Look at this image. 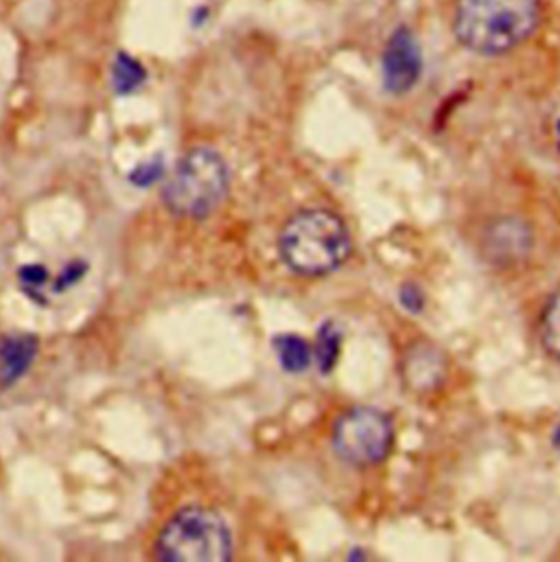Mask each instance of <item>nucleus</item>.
I'll return each mask as SVG.
<instances>
[{"label":"nucleus","instance_id":"20e7f679","mask_svg":"<svg viewBox=\"0 0 560 562\" xmlns=\"http://www.w3.org/2000/svg\"><path fill=\"white\" fill-rule=\"evenodd\" d=\"M233 557L226 521L200 506L180 510L156 541V559L165 562H224Z\"/></svg>","mask_w":560,"mask_h":562},{"label":"nucleus","instance_id":"9d476101","mask_svg":"<svg viewBox=\"0 0 560 562\" xmlns=\"http://www.w3.org/2000/svg\"><path fill=\"white\" fill-rule=\"evenodd\" d=\"M145 81V68L127 53H119L112 64V86L119 94H132Z\"/></svg>","mask_w":560,"mask_h":562},{"label":"nucleus","instance_id":"9b49d317","mask_svg":"<svg viewBox=\"0 0 560 562\" xmlns=\"http://www.w3.org/2000/svg\"><path fill=\"white\" fill-rule=\"evenodd\" d=\"M339 348H341V333L333 322H326L320 328L317 344H315V350H313V357H315L322 372H328L337 363Z\"/></svg>","mask_w":560,"mask_h":562},{"label":"nucleus","instance_id":"0eeeda50","mask_svg":"<svg viewBox=\"0 0 560 562\" xmlns=\"http://www.w3.org/2000/svg\"><path fill=\"white\" fill-rule=\"evenodd\" d=\"M37 341L31 335H7L0 341V387L13 385L35 359Z\"/></svg>","mask_w":560,"mask_h":562},{"label":"nucleus","instance_id":"423d86ee","mask_svg":"<svg viewBox=\"0 0 560 562\" xmlns=\"http://www.w3.org/2000/svg\"><path fill=\"white\" fill-rule=\"evenodd\" d=\"M423 72V57L416 37L410 29L401 26L388 40L383 50V86L392 94L412 90Z\"/></svg>","mask_w":560,"mask_h":562},{"label":"nucleus","instance_id":"6e6552de","mask_svg":"<svg viewBox=\"0 0 560 562\" xmlns=\"http://www.w3.org/2000/svg\"><path fill=\"white\" fill-rule=\"evenodd\" d=\"M443 357L429 348V346H421L414 348V352H410L407 363H405V379L412 387H434L440 376H443Z\"/></svg>","mask_w":560,"mask_h":562},{"label":"nucleus","instance_id":"f257e3e1","mask_svg":"<svg viewBox=\"0 0 560 562\" xmlns=\"http://www.w3.org/2000/svg\"><path fill=\"white\" fill-rule=\"evenodd\" d=\"M539 18V0H458L453 29L469 50L502 55L526 42Z\"/></svg>","mask_w":560,"mask_h":562},{"label":"nucleus","instance_id":"f8f14e48","mask_svg":"<svg viewBox=\"0 0 560 562\" xmlns=\"http://www.w3.org/2000/svg\"><path fill=\"white\" fill-rule=\"evenodd\" d=\"M541 341L546 350L560 359V291L550 300L541 319Z\"/></svg>","mask_w":560,"mask_h":562},{"label":"nucleus","instance_id":"f03ea898","mask_svg":"<svg viewBox=\"0 0 560 562\" xmlns=\"http://www.w3.org/2000/svg\"><path fill=\"white\" fill-rule=\"evenodd\" d=\"M279 250L284 266L300 277H326L350 255V235L344 222L324 209L293 215L280 231Z\"/></svg>","mask_w":560,"mask_h":562},{"label":"nucleus","instance_id":"39448f33","mask_svg":"<svg viewBox=\"0 0 560 562\" xmlns=\"http://www.w3.org/2000/svg\"><path fill=\"white\" fill-rule=\"evenodd\" d=\"M394 429L390 418L372 407L346 412L333 429V447L341 460L355 467H372L390 453Z\"/></svg>","mask_w":560,"mask_h":562},{"label":"nucleus","instance_id":"ddd939ff","mask_svg":"<svg viewBox=\"0 0 560 562\" xmlns=\"http://www.w3.org/2000/svg\"><path fill=\"white\" fill-rule=\"evenodd\" d=\"M136 173H143L141 176V180H136L138 184H149V182H154L156 180V176L160 173V162H149V165H143Z\"/></svg>","mask_w":560,"mask_h":562},{"label":"nucleus","instance_id":"2eb2a0df","mask_svg":"<svg viewBox=\"0 0 560 562\" xmlns=\"http://www.w3.org/2000/svg\"><path fill=\"white\" fill-rule=\"evenodd\" d=\"M559 132H560V125H559Z\"/></svg>","mask_w":560,"mask_h":562},{"label":"nucleus","instance_id":"7ed1b4c3","mask_svg":"<svg viewBox=\"0 0 560 562\" xmlns=\"http://www.w3.org/2000/svg\"><path fill=\"white\" fill-rule=\"evenodd\" d=\"M226 160L209 147L189 151L165 187V204L180 217H209L228 193Z\"/></svg>","mask_w":560,"mask_h":562},{"label":"nucleus","instance_id":"1a4fd4ad","mask_svg":"<svg viewBox=\"0 0 560 562\" xmlns=\"http://www.w3.org/2000/svg\"><path fill=\"white\" fill-rule=\"evenodd\" d=\"M275 348L279 355L280 366L289 372H302L311 363V346L298 335H280L275 339Z\"/></svg>","mask_w":560,"mask_h":562},{"label":"nucleus","instance_id":"4468645a","mask_svg":"<svg viewBox=\"0 0 560 562\" xmlns=\"http://www.w3.org/2000/svg\"><path fill=\"white\" fill-rule=\"evenodd\" d=\"M552 440H555V447L560 451V423L559 427H557V431H555V436H552Z\"/></svg>","mask_w":560,"mask_h":562}]
</instances>
